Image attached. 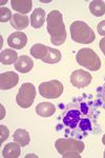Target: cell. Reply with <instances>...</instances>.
Wrapping results in <instances>:
<instances>
[{
    "mask_svg": "<svg viewBox=\"0 0 105 158\" xmlns=\"http://www.w3.org/2000/svg\"><path fill=\"white\" fill-rule=\"evenodd\" d=\"M100 112L91 95H82L67 103L59 117L57 130L65 137L82 139L99 133Z\"/></svg>",
    "mask_w": 105,
    "mask_h": 158,
    "instance_id": "obj_1",
    "label": "cell"
},
{
    "mask_svg": "<svg viewBox=\"0 0 105 158\" xmlns=\"http://www.w3.org/2000/svg\"><path fill=\"white\" fill-rule=\"evenodd\" d=\"M47 32L50 35V41L54 45H61L66 40V31L63 16L57 10L50 11L46 18Z\"/></svg>",
    "mask_w": 105,
    "mask_h": 158,
    "instance_id": "obj_2",
    "label": "cell"
},
{
    "mask_svg": "<svg viewBox=\"0 0 105 158\" xmlns=\"http://www.w3.org/2000/svg\"><path fill=\"white\" fill-rule=\"evenodd\" d=\"M55 147L59 152V154L62 155V157H81V153L83 152L85 144L80 139L76 138H59L56 140Z\"/></svg>",
    "mask_w": 105,
    "mask_h": 158,
    "instance_id": "obj_3",
    "label": "cell"
},
{
    "mask_svg": "<svg viewBox=\"0 0 105 158\" xmlns=\"http://www.w3.org/2000/svg\"><path fill=\"white\" fill-rule=\"evenodd\" d=\"M70 30L71 37L75 42L82 43V44H89L96 39V35H95L93 29L87 23L81 21V20L74 21L71 24Z\"/></svg>",
    "mask_w": 105,
    "mask_h": 158,
    "instance_id": "obj_4",
    "label": "cell"
},
{
    "mask_svg": "<svg viewBox=\"0 0 105 158\" xmlns=\"http://www.w3.org/2000/svg\"><path fill=\"white\" fill-rule=\"evenodd\" d=\"M77 63L86 68L88 71H99L101 68V60L94 50L89 48L81 49L76 55Z\"/></svg>",
    "mask_w": 105,
    "mask_h": 158,
    "instance_id": "obj_5",
    "label": "cell"
},
{
    "mask_svg": "<svg viewBox=\"0 0 105 158\" xmlns=\"http://www.w3.org/2000/svg\"><path fill=\"white\" fill-rule=\"evenodd\" d=\"M36 98V89L33 83H23L16 95V102L20 108L27 109L33 104Z\"/></svg>",
    "mask_w": 105,
    "mask_h": 158,
    "instance_id": "obj_6",
    "label": "cell"
},
{
    "mask_svg": "<svg viewBox=\"0 0 105 158\" xmlns=\"http://www.w3.org/2000/svg\"><path fill=\"white\" fill-rule=\"evenodd\" d=\"M64 86L59 80H50L46 82H42L39 85V93L43 98L56 99L59 98L63 93Z\"/></svg>",
    "mask_w": 105,
    "mask_h": 158,
    "instance_id": "obj_7",
    "label": "cell"
},
{
    "mask_svg": "<svg viewBox=\"0 0 105 158\" xmlns=\"http://www.w3.org/2000/svg\"><path fill=\"white\" fill-rule=\"evenodd\" d=\"M71 82L75 88H78V89L85 88V86L91 85V75L87 71L75 70L71 75Z\"/></svg>",
    "mask_w": 105,
    "mask_h": 158,
    "instance_id": "obj_8",
    "label": "cell"
},
{
    "mask_svg": "<svg viewBox=\"0 0 105 158\" xmlns=\"http://www.w3.org/2000/svg\"><path fill=\"white\" fill-rule=\"evenodd\" d=\"M19 82V76L15 72H4L0 75V89L6 91L16 86Z\"/></svg>",
    "mask_w": 105,
    "mask_h": 158,
    "instance_id": "obj_9",
    "label": "cell"
},
{
    "mask_svg": "<svg viewBox=\"0 0 105 158\" xmlns=\"http://www.w3.org/2000/svg\"><path fill=\"white\" fill-rule=\"evenodd\" d=\"M27 37L22 32H15L7 38V44L15 50H21L26 45Z\"/></svg>",
    "mask_w": 105,
    "mask_h": 158,
    "instance_id": "obj_10",
    "label": "cell"
},
{
    "mask_svg": "<svg viewBox=\"0 0 105 158\" xmlns=\"http://www.w3.org/2000/svg\"><path fill=\"white\" fill-rule=\"evenodd\" d=\"M33 67H34V61L26 55H22L20 57H18L17 61L15 62V69H16V71L22 74L29 73L33 69Z\"/></svg>",
    "mask_w": 105,
    "mask_h": 158,
    "instance_id": "obj_11",
    "label": "cell"
},
{
    "mask_svg": "<svg viewBox=\"0 0 105 158\" xmlns=\"http://www.w3.org/2000/svg\"><path fill=\"white\" fill-rule=\"evenodd\" d=\"M10 22H11V25L14 29L21 31L27 27V25L30 24V19L26 15H22V14H19V13H16V14H13V17Z\"/></svg>",
    "mask_w": 105,
    "mask_h": 158,
    "instance_id": "obj_12",
    "label": "cell"
},
{
    "mask_svg": "<svg viewBox=\"0 0 105 158\" xmlns=\"http://www.w3.org/2000/svg\"><path fill=\"white\" fill-rule=\"evenodd\" d=\"M45 22V12L43 9H36L30 15V25L34 29H40Z\"/></svg>",
    "mask_w": 105,
    "mask_h": 158,
    "instance_id": "obj_13",
    "label": "cell"
},
{
    "mask_svg": "<svg viewBox=\"0 0 105 158\" xmlns=\"http://www.w3.org/2000/svg\"><path fill=\"white\" fill-rule=\"evenodd\" d=\"M21 146L17 142H10L6 146H4V149L2 150V156L4 158H17L20 156L21 153Z\"/></svg>",
    "mask_w": 105,
    "mask_h": 158,
    "instance_id": "obj_14",
    "label": "cell"
},
{
    "mask_svg": "<svg viewBox=\"0 0 105 158\" xmlns=\"http://www.w3.org/2000/svg\"><path fill=\"white\" fill-rule=\"evenodd\" d=\"M11 6L14 11L19 12L21 14H27L32 10L33 2L30 0H12Z\"/></svg>",
    "mask_w": 105,
    "mask_h": 158,
    "instance_id": "obj_15",
    "label": "cell"
},
{
    "mask_svg": "<svg viewBox=\"0 0 105 158\" xmlns=\"http://www.w3.org/2000/svg\"><path fill=\"white\" fill-rule=\"evenodd\" d=\"M55 104L50 102H41L36 106V113L41 117H50L55 114Z\"/></svg>",
    "mask_w": 105,
    "mask_h": 158,
    "instance_id": "obj_16",
    "label": "cell"
},
{
    "mask_svg": "<svg viewBox=\"0 0 105 158\" xmlns=\"http://www.w3.org/2000/svg\"><path fill=\"white\" fill-rule=\"evenodd\" d=\"M13 138H14V141L17 142L19 146L21 147H25L30 143V133L24 129H18L15 131L14 135H13Z\"/></svg>",
    "mask_w": 105,
    "mask_h": 158,
    "instance_id": "obj_17",
    "label": "cell"
},
{
    "mask_svg": "<svg viewBox=\"0 0 105 158\" xmlns=\"http://www.w3.org/2000/svg\"><path fill=\"white\" fill-rule=\"evenodd\" d=\"M17 59H18V54L16 51L14 50L6 49L0 53V61L4 65L12 64V63L16 62Z\"/></svg>",
    "mask_w": 105,
    "mask_h": 158,
    "instance_id": "obj_18",
    "label": "cell"
},
{
    "mask_svg": "<svg viewBox=\"0 0 105 158\" xmlns=\"http://www.w3.org/2000/svg\"><path fill=\"white\" fill-rule=\"evenodd\" d=\"M48 47L42 44V43H36L30 49V55L36 59H41L43 60L45 58V56L47 54Z\"/></svg>",
    "mask_w": 105,
    "mask_h": 158,
    "instance_id": "obj_19",
    "label": "cell"
},
{
    "mask_svg": "<svg viewBox=\"0 0 105 158\" xmlns=\"http://www.w3.org/2000/svg\"><path fill=\"white\" fill-rule=\"evenodd\" d=\"M89 11L97 17H101L105 14V2L101 0H94L89 3Z\"/></svg>",
    "mask_w": 105,
    "mask_h": 158,
    "instance_id": "obj_20",
    "label": "cell"
},
{
    "mask_svg": "<svg viewBox=\"0 0 105 158\" xmlns=\"http://www.w3.org/2000/svg\"><path fill=\"white\" fill-rule=\"evenodd\" d=\"M60 60H61L60 51L56 50V49H52V48H48L47 54L42 61L45 63H48V64H55V63H58Z\"/></svg>",
    "mask_w": 105,
    "mask_h": 158,
    "instance_id": "obj_21",
    "label": "cell"
},
{
    "mask_svg": "<svg viewBox=\"0 0 105 158\" xmlns=\"http://www.w3.org/2000/svg\"><path fill=\"white\" fill-rule=\"evenodd\" d=\"M13 15L11 11L6 7H3L2 6L0 9V21L1 22H7V21H11Z\"/></svg>",
    "mask_w": 105,
    "mask_h": 158,
    "instance_id": "obj_22",
    "label": "cell"
},
{
    "mask_svg": "<svg viewBox=\"0 0 105 158\" xmlns=\"http://www.w3.org/2000/svg\"><path fill=\"white\" fill-rule=\"evenodd\" d=\"M0 134H1V139H0V142L2 143L4 140L7 139V137H9V134H10V132H9V130H7L6 127L0 126Z\"/></svg>",
    "mask_w": 105,
    "mask_h": 158,
    "instance_id": "obj_23",
    "label": "cell"
},
{
    "mask_svg": "<svg viewBox=\"0 0 105 158\" xmlns=\"http://www.w3.org/2000/svg\"><path fill=\"white\" fill-rule=\"evenodd\" d=\"M99 97H100V101H101L102 106H103V108L105 109V83L101 86V89H100Z\"/></svg>",
    "mask_w": 105,
    "mask_h": 158,
    "instance_id": "obj_24",
    "label": "cell"
},
{
    "mask_svg": "<svg viewBox=\"0 0 105 158\" xmlns=\"http://www.w3.org/2000/svg\"><path fill=\"white\" fill-rule=\"evenodd\" d=\"M97 29H98L99 35H101V36L105 37V20H103V21L100 22V23L98 24V27H97Z\"/></svg>",
    "mask_w": 105,
    "mask_h": 158,
    "instance_id": "obj_25",
    "label": "cell"
},
{
    "mask_svg": "<svg viewBox=\"0 0 105 158\" xmlns=\"http://www.w3.org/2000/svg\"><path fill=\"white\" fill-rule=\"evenodd\" d=\"M99 45H100V50L102 51V53H103L104 56H105V37L102 38V39L100 40Z\"/></svg>",
    "mask_w": 105,
    "mask_h": 158,
    "instance_id": "obj_26",
    "label": "cell"
},
{
    "mask_svg": "<svg viewBox=\"0 0 105 158\" xmlns=\"http://www.w3.org/2000/svg\"><path fill=\"white\" fill-rule=\"evenodd\" d=\"M102 143H103L104 146H105V134L103 135V138H102Z\"/></svg>",
    "mask_w": 105,
    "mask_h": 158,
    "instance_id": "obj_27",
    "label": "cell"
},
{
    "mask_svg": "<svg viewBox=\"0 0 105 158\" xmlns=\"http://www.w3.org/2000/svg\"><path fill=\"white\" fill-rule=\"evenodd\" d=\"M6 1H1V6H3V4H6Z\"/></svg>",
    "mask_w": 105,
    "mask_h": 158,
    "instance_id": "obj_28",
    "label": "cell"
},
{
    "mask_svg": "<svg viewBox=\"0 0 105 158\" xmlns=\"http://www.w3.org/2000/svg\"><path fill=\"white\" fill-rule=\"evenodd\" d=\"M103 156H104V158H105V150H104V155H103Z\"/></svg>",
    "mask_w": 105,
    "mask_h": 158,
    "instance_id": "obj_29",
    "label": "cell"
}]
</instances>
